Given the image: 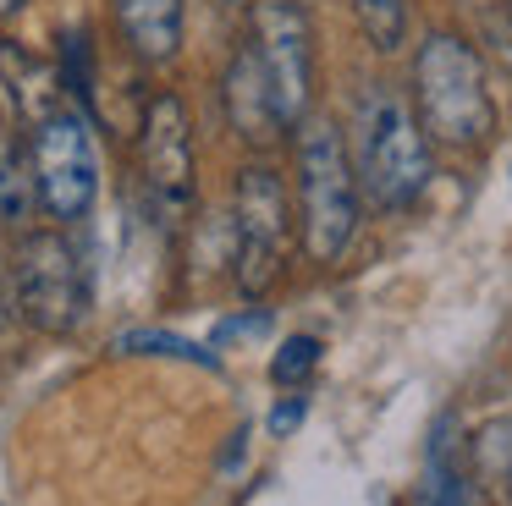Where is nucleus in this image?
Instances as JSON below:
<instances>
[{
	"mask_svg": "<svg viewBox=\"0 0 512 506\" xmlns=\"http://www.w3.org/2000/svg\"><path fill=\"white\" fill-rule=\"evenodd\" d=\"M358 204L364 187L353 171V149L331 121H303L298 132V209L303 248L314 264H336L358 237Z\"/></svg>",
	"mask_w": 512,
	"mask_h": 506,
	"instance_id": "nucleus-3",
	"label": "nucleus"
},
{
	"mask_svg": "<svg viewBox=\"0 0 512 506\" xmlns=\"http://www.w3.org/2000/svg\"><path fill=\"white\" fill-rule=\"evenodd\" d=\"M413 110L435 143H485L496 132V99H490L485 61L457 33H430L413 55Z\"/></svg>",
	"mask_w": 512,
	"mask_h": 506,
	"instance_id": "nucleus-2",
	"label": "nucleus"
},
{
	"mask_svg": "<svg viewBox=\"0 0 512 506\" xmlns=\"http://www.w3.org/2000/svg\"><path fill=\"white\" fill-rule=\"evenodd\" d=\"M353 171L369 204L380 209H408L424 198L435 176L430 160V132H424L419 110L397 94V88L375 83L358 99L353 121Z\"/></svg>",
	"mask_w": 512,
	"mask_h": 506,
	"instance_id": "nucleus-1",
	"label": "nucleus"
},
{
	"mask_svg": "<svg viewBox=\"0 0 512 506\" xmlns=\"http://www.w3.org/2000/svg\"><path fill=\"white\" fill-rule=\"evenodd\" d=\"M292 253V198L276 165L248 160L232 187V281L243 297H265Z\"/></svg>",
	"mask_w": 512,
	"mask_h": 506,
	"instance_id": "nucleus-4",
	"label": "nucleus"
},
{
	"mask_svg": "<svg viewBox=\"0 0 512 506\" xmlns=\"http://www.w3.org/2000/svg\"><path fill=\"white\" fill-rule=\"evenodd\" d=\"M34 204H39L34 160L12 138H0V226H23L34 215Z\"/></svg>",
	"mask_w": 512,
	"mask_h": 506,
	"instance_id": "nucleus-14",
	"label": "nucleus"
},
{
	"mask_svg": "<svg viewBox=\"0 0 512 506\" xmlns=\"http://www.w3.org/2000/svg\"><path fill=\"white\" fill-rule=\"evenodd\" d=\"M61 88H67V99L83 116H94V55H89V33L83 28H72L61 39Z\"/></svg>",
	"mask_w": 512,
	"mask_h": 506,
	"instance_id": "nucleus-16",
	"label": "nucleus"
},
{
	"mask_svg": "<svg viewBox=\"0 0 512 506\" xmlns=\"http://www.w3.org/2000/svg\"><path fill=\"white\" fill-rule=\"evenodd\" d=\"M116 28L138 61L166 66L182 50V0H116Z\"/></svg>",
	"mask_w": 512,
	"mask_h": 506,
	"instance_id": "nucleus-12",
	"label": "nucleus"
},
{
	"mask_svg": "<svg viewBox=\"0 0 512 506\" xmlns=\"http://www.w3.org/2000/svg\"><path fill=\"white\" fill-rule=\"evenodd\" d=\"M138 171H144V198L160 231H182L199 204V160H193V121L177 94H155L144 105L138 127Z\"/></svg>",
	"mask_w": 512,
	"mask_h": 506,
	"instance_id": "nucleus-6",
	"label": "nucleus"
},
{
	"mask_svg": "<svg viewBox=\"0 0 512 506\" xmlns=\"http://www.w3.org/2000/svg\"><path fill=\"white\" fill-rule=\"evenodd\" d=\"M468 462H474V473H501L507 479L512 473V418L479 424L474 440H468Z\"/></svg>",
	"mask_w": 512,
	"mask_h": 506,
	"instance_id": "nucleus-17",
	"label": "nucleus"
},
{
	"mask_svg": "<svg viewBox=\"0 0 512 506\" xmlns=\"http://www.w3.org/2000/svg\"><path fill=\"white\" fill-rule=\"evenodd\" d=\"M0 94H6L12 116L23 121L28 132L45 116H56L61 105H72L67 88H61V72L50 61H39V55L17 39H0Z\"/></svg>",
	"mask_w": 512,
	"mask_h": 506,
	"instance_id": "nucleus-10",
	"label": "nucleus"
},
{
	"mask_svg": "<svg viewBox=\"0 0 512 506\" xmlns=\"http://www.w3.org/2000/svg\"><path fill=\"white\" fill-rule=\"evenodd\" d=\"M12 308L39 336H72L89 319V264L61 231H28L12 259Z\"/></svg>",
	"mask_w": 512,
	"mask_h": 506,
	"instance_id": "nucleus-5",
	"label": "nucleus"
},
{
	"mask_svg": "<svg viewBox=\"0 0 512 506\" xmlns=\"http://www.w3.org/2000/svg\"><path fill=\"white\" fill-rule=\"evenodd\" d=\"M248 39L259 50V66L270 77V94L287 127L309 116L314 99V22L303 0H254L248 11Z\"/></svg>",
	"mask_w": 512,
	"mask_h": 506,
	"instance_id": "nucleus-8",
	"label": "nucleus"
},
{
	"mask_svg": "<svg viewBox=\"0 0 512 506\" xmlns=\"http://www.w3.org/2000/svg\"><path fill=\"white\" fill-rule=\"evenodd\" d=\"M479 473L468 462V440H457V418L441 413L424 457V506H479Z\"/></svg>",
	"mask_w": 512,
	"mask_h": 506,
	"instance_id": "nucleus-11",
	"label": "nucleus"
},
{
	"mask_svg": "<svg viewBox=\"0 0 512 506\" xmlns=\"http://www.w3.org/2000/svg\"><path fill=\"white\" fill-rule=\"evenodd\" d=\"M259 330H270V314L259 308V314H237V319H221V330H215V347H226L232 336H259Z\"/></svg>",
	"mask_w": 512,
	"mask_h": 506,
	"instance_id": "nucleus-19",
	"label": "nucleus"
},
{
	"mask_svg": "<svg viewBox=\"0 0 512 506\" xmlns=\"http://www.w3.org/2000/svg\"><path fill=\"white\" fill-rule=\"evenodd\" d=\"M111 352H122V358H182V363H204V369H221V358H215L210 347H199V341L177 336V330H155V325L116 330V336H111Z\"/></svg>",
	"mask_w": 512,
	"mask_h": 506,
	"instance_id": "nucleus-13",
	"label": "nucleus"
},
{
	"mask_svg": "<svg viewBox=\"0 0 512 506\" xmlns=\"http://www.w3.org/2000/svg\"><path fill=\"white\" fill-rule=\"evenodd\" d=\"M507 6H512V0H507Z\"/></svg>",
	"mask_w": 512,
	"mask_h": 506,
	"instance_id": "nucleus-23",
	"label": "nucleus"
},
{
	"mask_svg": "<svg viewBox=\"0 0 512 506\" xmlns=\"http://www.w3.org/2000/svg\"><path fill=\"white\" fill-rule=\"evenodd\" d=\"M507 490H512V473H507Z\"/></svg>",
	"mask_w": 512,
	"mask_h": 506,
	"instance_id": "nucleus-22",
	"label": "nucleus"
},
{
	"mask_svg": "<svg viewBox=\"0 0 512 506\" xmlns=\"http://www.w3.org/2000/svg\"><path fill=\"white\" fill-rule=\"evenodd\" d=\"M320 369V336H287L270 358V380L276 385H303Z\"/></svg>",
	"mask_w": 512,
	"mask_h": 506,
	"instance_id": "nucleus-18",
	"label": "nucleus"
},
{
	"mask_svg": "<svg viewBox=\"0 0 512 506\" xmlns=\"http://www.w3.org/2000/svg\"><path fill=\"white\" fill-rule=\"evenodd\" d=\"M221 105H226L232 132L248 149H276L281 132H287V121H281V110H276V94H270V77H265V66H259V50H254L248 33L237 39L232 61H226V72H221Z\"/></svg>",
	"mask_w": 512,
	"mask_h": 506,
	"instance_id": "nucleus-9",
	"label": "nucleus"
},
{
	"mask_svg": "<svg viewBox=\"0 0 512 506\" xmlns=\"http://www.w3.org/2000/svg\"><path fill=\"white\" fill-rule=\"evenodd\" d=\"M232 6H237V0H232Z\"/></svg>",
	"mask_w": 512,
	"mask_h": 506,
	"instance_id": "nucleus-24",
	"label": "nucleus"
},
{
	"mask_svg": "<svg viewBox=\"0 0 512 506\" xmlns=\"http://www.w3.org/2000/svg\"><path fill=\"white\" fill-rule=\"evenodd\" d=\"M23 6H28V0H0V17H17Z\"/></svg>",
	"mask_w": 512,
	"mask_h": 506,
	"instance_id": "nucleus-21",
	"label": "nucleus"
},
{
	"mask_svg": "<svg viewBox=\"0 0 512 506\" xmlns=\"http://www.w3.org/2000/svg\"><path fill=\"white\" fill-rule=\"evenodd\" d=\"M353 17L380 55H391L408 39V0H353Z\"/></svg>",
	"mask_w": 512,
	"mask_h": 506,
	"instance_id": "nucleus-15",
	"label": "nucleus"
},
{
	"mask_svg": "<svg viewBox=\"0 0 512 506\" xmlns=\"http://www.w3.org/2000/svg\"><path fill=\"white\" fill-rule=\"evenodd\" d=\"M303 413H309V396H287V402H276V413H270V435H287V429H298Z\"/></svg>",
	"mask_w": 512,
	"mask_h": 506,
	"instance_id": "nucleus-20",
	"label": "nucleus"
},
{
	"mask_svg": "<svg viewBox=\"0 0 512 506\" xmlns=\"http://www.w3.org/2000/svg\"><path fill=\"white\" fill-rule=\"evenodd\" d=\"M28 160H34L39 182V209L50 220H83L100 198V149H94V116L78 105H61L45 116L28 138Z\"/></svg>",
	"mask_w": 512,
	"mask_h": 506,
	"instance_id": "nucleus-7",
	"label": "nucleus"
}]
</instances>
